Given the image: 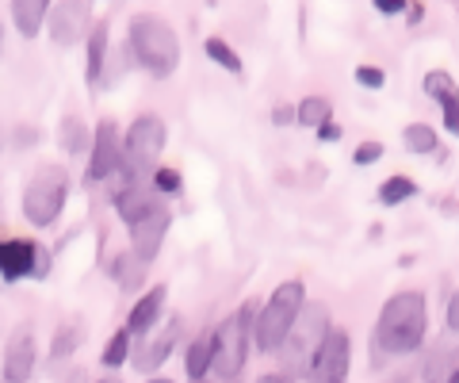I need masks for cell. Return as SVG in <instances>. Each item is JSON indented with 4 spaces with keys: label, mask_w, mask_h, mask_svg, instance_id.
Listing matches in <instances>:
<instances>
[{
    "label": "cell",
    "mask_w": 459,
    "mask_h": 383,
    "mask_svg": "<svg viewBox=\"0 0 459 383\" xmlns=\"http://www.w3.org/2000/svg\"><path fill=\"white\" fill-rule=\"evenodd\" d=\"M169 226H172V215H169L165 204H157L153 211H146L142 219H134L131 226H126V231H131V249H134L146 265L157 261V253H161L165 238H169Z\"/></svg>",
    "instance_id": "7c38bea8"
},
{
    "label": "cell",
    "mask_w": 459,
    "mask_h": 383,
    "mask_svg": "<svg viewBox=\"0 0 459 383\" xmlns=\"http://www.w3.org/2000/svg\"><path fill=\"white\" fill-rule=\"evenodd\" d=\"M126 50H131L134 65L153 81H169L180 69V39L172 31V23L153 16V12L131 16V23H126Z\"/></svg>",
    "instance_id": "7a4b0ae2"
},
{
    "label": "cell",
    "mask_w": 459,
    "mask_h": 383,
    "mask_svg": "<svg viewBox=\"0 0 459 383\" xmlns=\"http://www.w3.org/2000/svg\"><path fill=\"white\" fill-rule=\"evenodd\" d=\"M146 261L138 257L134 249H126V253H115L111 257V276H115V283H119L123 292H138L142 283H146Z\"/></svg>",
    "instance_id": "ffe728a7"
},
{
    "label": "cell",
    "mask_w": 459,
    "mask_h": 383,
    "mask_svg": "<svg viewBox=\"0 0 459 383\" xmlns=\"http://www.w3.org/2000/svg\"><path fill=\"white\" fill-rule=\"evenodd\" d=\"M418 196V180H410V177H386L379 184V204L383 207H398V204H406Z\"/></svg>",
    "instance_id": "d4e9b609"
},
{
    "label": "cell",
    "mask_w": 459,
    "mask_h": 383,
    "mask_svg": "<svg viewBox=\"0 0 459 383\" xmlns=\"http://www.w3.org/2000/svg\"><path fill=\"white\" fill-rule=\"evenodd\" d=\"M0 47H4V23H0Z\"/></svg>",
    "instance_id": "bcb514c9"
},
{
    "label": "cell",
    "mask_w": 459,
    "mask_h": 383,
    "mask_svg": "<svg viewBox=\"0 0 459 383\" xmlns=\"http://www.w3.org/2000/svg\"><path fill=\"white\" fill-rule=\"evenodd\" d=\"M371 4H376L379 16H402L410 8V0H371Z\"/></svg>",
    "instance_id": "e575fe53"
},
{
    "label": "cell",
    "mask_w": 459,
    "mask_h": 383,
    "mask_svg": "<svg viewBox=\"0 0 459 383\" xmlns=\"http://www.w3.org/2000/svg\"><path fill=\"white\" fill-rule=\"evenodd\" d=\"M96 383H123V379H119V376H100Z\"/></svg>",
    "instance_id": "7bdbcfd3"
},
{
    "label": "cell",
    "mask_w": 459,
    "mask_h": 383,
    "mask_svg": "<svg viewBox=\"0 0 459 383\" xmlns=\"http://www.w3.org/2000/svg\"><path fill=\"white\" fill-rule=\"evenodd\" d=\"M425 92L433 96V100H440V96H448V92H455V77L448 74V69H429L425 74Z\"/></svg>",
    "instance_id": "f546056e"
},
{
    "label": "cell",
    "mask_w": 459,
    "mask_h": 383,
    "mask_svg": "<svg viewBox=\"0 0 459 383\" xmlns=\"http://www.w3.org/2000/svg\"><path fill=\"white\" fill-rule=\"evenodd\" d=\"M188 383H226V379H219V376H214V379L211 376H199V379H188Z\"/></svg>",
    "instance_id": "60d3db41"
},
{
    "label": "cell",
    "mask_w": 459,
    "mask_h": 383,
    "mask_svg": "<svg viewBox=\"0 0 459 383\" xmlns=\"http://www.w3.org/2000/svg\"><path fill=\"white\" fill-rule=\"evenodd\" d=\"M383 153H386L383 142H360V146L352 150V161L356 165H376V161H383Z\"/></svg>",
    "instance_id": "d6a6232c"
},
{
    "label": "cell",
    "mask_w": 459,
    "mask_h": 383,
    "mask_svg": "<svg viewBox=\"0 0 459 383\" xmlns=\"http://www.w3.org/2000/svg\"><path fill=\"white\" fill-rule=\"evenodd\" d=\"M329 116H333V108H329L325 96H303L295 108V123H303V126H322Z\"/></svg>",
    "instance_id": "83f0119b"
},
{
    "label": "cell",
    "mask_w": 459,
    "mask_h": 383,
    "mask_svg": "<svg viewBox=\"0 0 459 383\" xmlns=\"http://www.w3.org/2000/svg\"><path fill=\"white\" fill-rule=\"evenodd\" d=\"M57 146H62L69 158H77V153H89L92 131L84 126L81 116H65V119H62V126H57Z\"/></svg>",
    "instance_id": "44dd1931"
},
{
    "label": "cell",
    "mask_w": 459,
    "mask_h": 383,
    "mask_svg": "<svg viewBox=\"0 0 459 383\" xmlns=\"http://www.w3.org/2000/svg\"><path fill=\"white\" fill-rule=\"evenodd\" d=\"M349 368H352V337L341 326H329L325 342L318 345L307 368V383H349Z\"/></svg>",
    "instance_id": "ba28073f"
},
{
    "label": "cell",
    "mask_w": 459,
    "mask_h": 383,
    "mask_svg": "<svg viewBox=\"0 0 459 383\" xmlns=\"http://www.w3.org/2000/svg\"><path fill=\"white\" fill-rule=\"evenodd\" d=\"M165 142L169 131L161 116H138L123 135V169H119V180L123 184H138V180H150V173L157 169L165 153Z\"/></svg>",
    "instance_id": "5b68a950"
},
{
    "label": "cell",
    "mask_w": 459,
    "mask_h": 383,
    "mask_svg": "<svg viewBox=\"0 0 459 383\" xmlns=\"http://www.w3.org/2000/svg\"><path fill=\"white\" fill-rule=\"evenodd\" d=\"M459 372V349H455V337H448V342H440L425 353L421 361V379L425 383H444L448 376Z\"/></svg>",
    "instance_id": "2e32d148"
},
{
    "label": "cell",
    "mask_w": 459,
    "mask_h": 383,
    "mask_svg": "<svg viewBox=\"0 0 459 383\" xmlns=\"http://www.w3.org/2000/svg\"><path fill=\"white\" fill-rule=\"evenodd\" d=\"M92 27V0H57L47 12V31L57 47H77Z\"/></svg>",
    "instance_id": "30bf717a"
},
{
    "label": "cell",
    "mask_w": 459,
    "mask_h": 383,
    "mask_svg": "<svg viewBox=\"0 0 459 383\" xmlns=\"http://www.w3.org/2000/svg\"><path fill=\"white\" fill-rule=\"evenodd\" d=\"M54 0H12V23H16L20 39H39L47 27V12Z\"/></svg>",
    "instance_id": "d6986e66"
},
{
    "label": "cell",
    "mask_w": 459,
    "mask_h": 383,
    "mask_svg": "<svg viewBox=\"0 0 459 383\" xmlns=\"http://www.w3.org/2000/svg\"><path fill=\"white\" fill-rule=\"evenodd\" d=\"M211 357H214V337L211 334H199L195 342L188 345V353H184V372H188L192 379L207 376L211 372Z\"/></svg>",
    "instance_id": "7402d4cb"
},
{
    "label": "cell",
    "mask_w": 459,
    "mask_h": 383,
    "mask_svg": "<svg viewBox=\"0 0 459 383\" xmlns=\"http://www.w3.org/2000/svg\"><path fill=\"white\" fill-rule=\"evenodd\" d=\"M35 364H39L35 334L27 330V326H20V330L8 337V345H4V368H0V379L4 383H27L35 376Z\"/></svg>",
    "instance_id": "4fadbf2b"
},
{
    "label": "cell",
    "mask_w": 459,
    "mask_h": 383,
    "mask_svg": "<svg viewBox=\"0 0 459 383\" xmlns=\"http://www.w3.org/2000/svg\"><path fill=\"white\" fill-rule=\"evenodd\" d=\"M65 383H84V376H81V372H74V376H69Z\"/></svg>",
    "instance_id": "ee69618b"
},
{
    "label": "cell",
    "mask_w": 459,
    "mask_h": 383,
    "mask_svg": "<svg viewBox=\"0 0 459 383\" xmlns=\"http://www.w3.org/2000/svg\"><path fill=\"white\" fill-rule=\"evenodd\" d=\"M444 326H448V334L455 337L459 334V295L448 292V307H444Z\"/></svg>",
    "instance_id": "836d02e7"
},
{
    "label": "cell",
    "mask_w": 459,
    "mask_h": 383,
    "mask_svg": "<svg viewBox=\"0 0 459 383\" xmlns=\"http://www.w3.org/2000/svg\"><path fill=\"white\" fill-rule=\"evenodd\" d=\"M444 383H459V372H455V376H448V379H444Z\"/></svg>",
    "instance_id": "f6af8a7d"
},
{
    "label": "cell",
    "mask_w": 459,
    "mask_h": 383,
    "mask_svg": "<svg viewBox=\"0 0 459 383\" xmlns=\"http://www.w3.org/2000/svg\"><path fill=\"white\" fill-rule=\"evenodd\" d=\"M256 383H295V379H287L283 372H268V376H261Z\"/></svg>",
    "instance_id": "ab89813d"
},
{
    "label": "cell",
    "mask_w": 459,
    "mask_h": 383,
    "mask_svg": "<svg viewBox=\"0 0 459 383\" xmlns=\"http://www.w3.org/2000/svg\"><path fill=\"white\" fill-rule=\"evenodd\" d=\"M329 307L322 300H307L303 307H299V315L291 322V330H287V337L280 342V364H283V376L295 379V376H307V368L314 361V353H318V345L325 342L329 334Z\"/></svg>",
    "instance_id": "3957f363"
},
{
    "label": "cell",
    "mask_w": 459,
    "mask_h": 383,
    "mask_svg": "<svg viewBox=\"0 0 459 383\" xmlns=\"http://www.w3.org/2000/svg\"><path fill=\"white\" fill-rule=\"evenodd\" d=\"M12 142H16V146H35V142H39L35 126H20V131H16V138H12Z\"/></svg>",
    "instance_id": "74e56055"
},
{
    "label": "cell",
    "mask_w": 459,
    "mask_h": 383,
    "mask_svg": "<svg viewBox=\"0 0 459 383\" xmlns=\"http://www.w3.org/2000/svg\"><path fill=\"white\" fill-rule=\"evenodd\" d=\"M146 383H177V379H169V376H150Z\"/></svg>",
    "instance_id": "b9f144b4"
},
{
    "label": "cell",
    "mask_w": 459,
    "mask_h": 383,
    "mask_svg": "<svg viewBox=\"0 0 459 383\" xmlns=\"http://www.w3.org/2000/svg\"><path fill=\"white\" fill-rule=\"evenodd\" d=\"M307 303V283L303 280H283L276 292L268 295L264 307H256L253 318V345L261 353H276L280 342L291 330V322L299 315V307Z\"/></svg>",
    "instance_id": "277c9868"
},
{
    "label": "cell",
    "mask_w": 459,
    "mask_h": 383,
    "mask_svg": "<svg viewBox=\"0 0 459 383\" xmlns=\"http://www.w3.org/2000/svg\"><path fill=\"white\" fill-rule=\"evenodd\" d=\"M81 337H84V330H81L77 322L57 326V334H54V342H50V361H65V357H74V353L81 349Z\"/></svg>",
    "instance_id": "4316f807"
},
{
    "label": "cell",
    "mask_w": 459,
    "mask_h": 383,
    "mask_svg": "<svg viewBox=\"0 0 459 383\" xmlns=\"http://www.w3.org/2000/svg\"><path fill=\"white\" fill-rule=\"evenodd\" d=\"M429 330V303L421 292H394L383 303L376 318V334H371V349H376V364L386 357H410L425 345Z\"/></svg>",
    "instance_id": "6da1fadb"
},
{
    "label": "cell",
    "mask_w": 459,
    "mask_h": 383,
    "mask_svg": "<svg viewBox=\"0 0 459 383\" xmlns=\"http://www.w3.org/2000/svg\"><path fill=\"white\" fill-rule=\"evenodd\" d=\"M314 131H318V138H322V142H341V126H337L333 119H325L322 126H314Z\"/></svg>",
    "instance_id": "8d00e7d4"
},
{
    "label": "cell",
    "mask_w": 459,
    "mask_h": 383,
    "mask_svg": "<svg viewBox=\"0 0 459 383\" xmlns=\"http://www.w3.org/2000/svg\"><path fill=\"white\" fill-rule=\"evenodd\" d=\"M150 188L161 196V200H177V196H184V177L169 165H157L150 173Z\"/></svg>",
    "instance_id": "f1b7e54d"
},
{
    "label": "cell",
    "mask_w": 459,
    "mask_h": 383,
    "mask_svg": "<svg viewBox=\"0 0 459 383\" xmlns=\"http://www.w3.org/2000/svg\"><path fill=\"white\" fill-rule=\"evenodd\" d=\"M123 169V135L111 119H100L89 146V180H115Z\"/></svg>",
    "instance_id": "8fae6325"
},
{
    "label": "cell",
    "mask_w": 459,
    "mask_h": 383,
    "mask_svg": "<svg viewBox=\"0 0 459 383\" xmlns=\"http://www.w3.org/2000/svg\"><path fill=\"white\" fill-rule=\"evenodd\" d=\"M50 257L47 249L27 242V238H0V276L8 283H20L27 276H47Z\"/></svg>",
    "instance_id": "9c48e42d"
},
{
    "label": "cell",
    "mask_w": 459,
    "mask_h": 383,
    "mask_svg": "<svg viewBox=\"0 0 459 383\" xmlns=\"http://www.w3.org/2000/svg\"><path fill=\"white\" fill-rule=\"evenodd\" d=\"M172 349H177V337L172 334H161V337H150V342H142L138 337V349H131V364L138 368V372H161V364L172 357Z\"/></svg>",
    "instance_id": "ac0fdd59"
},
{
    "label": "cell",
    "mask_w": 459,
    "mask_h": 383,
    "mask_svg": "<svg viewBox=\"0 0 459 383\" xmlns=\"http://www.w3.org/2000/svg\"><path fill=\"white\" fill-rule=\"evenodd\" d=\"M402 142H406L410 153H437L440 150V138L429 123H410L406 131H402Z\"/></svg>",
    "instance_id": "484cf974"
},
{
    "label": "cell",
    "mask_w": 459,
    "mask_h": 383,
    "mask_svg": "<svg viewBox=\"0 0 459 383\" xmlns=\"http://www.w3.org/2000/svg\"><path fill=\"white\" fill-rule=\"evenodd\" d=\"M421 20H425V8H421V4H413V8L406 12V23H410V27H418Z\"/></svg>",
    "instance_id": "f35d334b"
},
{
    "label": "cell",
    "mask_w": 459,
    "mask_h": 383,
    "mask_svg": "<svg viewBox=\"0 0 459 383\" xmlns=\"http://www.w3.org/2000/svg\"><path fill=\"white\" fill-rule=\"evenodd\" d=\"M437 104H440V116H444V131L455 135L459 131V96L448 92V96H440Z\"/></svg>",
    "instance_id": "1f68e13d"
},
{
    "label": "cell",
    "mask_w": 459,
    "mask_h": 383,
    "mask_svg": "<svg viewBox=\"0 0 459 383\" xmlns=\"http://www.w3.org/2000/svg\"><path fill=\"white\" fill-rule=\"evenodd\" d=\"M84 42H89V69H84V77H89V84L96 89V84L104 81L108 50H111V27H108V20H96L89 27V35H84Z\"/></svg>",
    "instance_id": "e0dca14e"
},
{
    "label": "cell",
    "mask_w": 459,
    "mask_h": 383,
    "mask_svg": "<svg viewBox=\"0 0 459 383\" xmlns=\"http://www.w3.org/2000/svg\"><path fill=\"white\" fill-rule=\"evenodd\" d=\"M165 300H169V288L165 283H153L150 292H142L134 307L126 310V330L131 337H146L157 322H161V310H165Z\"/></svg>",
    "instance_id": "5bb4252c"
},
{
    "label": "cell",
    "mask_w": 459,
    "mask_h": 383,
    "mask_svg": "<svg viewBox=\"0 0 459 383\" xmlns=\"http://www.w3.org/2000/svg\"><path fill=\"white\" fill-rule=\"evenodd\" d=\"M272 123H276V126L295 123V108H291V104H280V108H272Z\"/></svg>",
    "instance_id": "d590c367"
},
{
    "label": "cell",
    "mask_w": 459,
    "mask_h": 383,
    "mask_svg": "<svg viewBox=\"0 0 459 383\" xmlns=\"http://www.w3.org/2000/svg\"><path fill=\"white\" fill-rule=\"evenodd\" d=\"M131 349H134V337L123 326V330L111 334V342L104 345V353H100V364H104V368H123L126 361H131Z\"/></svg>",
    "instance_id": "cb8c5ba5"
},
{
    "label": "cell",
    "mask_w": 459,
    "mask_h": 383,
    "mask_svg": "<svg viewBox=\"0 0 459 383\" xmlns=\"http://www.w3.org/2000/svg\"><path fill=\"white\" fill-rule=\"evenodd\" d=\"M253 318H256V303H246L241 310H234L219 330H214V357H211V372L226 383H238L241 368L249 361V345H253Z\"/></svg>",
    "instance_id": "8992f818"
},
{
    "label": "cell",
    "mask_w": 459,
    "mask_h": 383,
    "mask_svg": "<svg viewBox=\"0 0 459 383\" xmlns=\"http://www.w3.org/2000/svg\"><path fill=\"white\" fill-rule=\"evenodd\" d=\"M69 200V173L62 165H39L23 188V219L31 226H54Z\"/></svg>",
    "instance_id": "52a82bcc"
},
{
    "label": "cell",
    "mask_w": 459,
    "mask_h": 383,
    "mask_svg": "<svg viewBox=\"0 0 459 383\" xmlns=\"http://www.w3.org/2000/svg\"><path fill=\"white\" fill-rule=\"evenodd\" d=\"M157 204H165L161 196H157L146 180H138V184H119V192H115V211H119V219L131 226L134 219H142L146 211H153Z\"/></svg>",
    "instance_id": "9a60e30c"
},
{
    "label": "cell",
    "mask_w": 459,
    "mask_h": 383,
    "mask_svg": "<svg viewBox=\"0 0 459 383\" xmlns=\"http://www.w3.org/2000/svg\"><path fill=\"white\" fill-rule=\"evenodd\" d=\"M204 50H207V58H211L214 65L226 69V74H234V77L246 74V62H241V54H238L234 47H230L226 39H219V35L207 39V42H204Z\"/></svg>",
    "instance_id": "603a6c76"
},
{
    "label": "cell",
    "mask_w": 459,
    "mask_h": 383,
    "mask_svg": "<svg viewBox=\"0 0 459 383\" xmlns=\"http://www.w3.org/2000/svg\"><path fill=\"white\" fill-rule=\"evenodd\" d=\"M352 77H356V84H360V89H368V92H379V89H386V69L371 65V62L356 65V69H352Z\"/></svg>",
    "instance_id": "4dcf8cb0"
}]
</instances>
